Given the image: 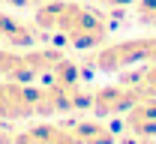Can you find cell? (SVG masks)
Returning <instances> with one entry per match:
<instances>
[{"label":"cell","mask_w":156,"mask_h":144,"mask_svg":"<svg viewBox=\"0 0 156 144\" xmlns=\"http://www.w3.org/2000/svg\"><path fill=\"white\" fill-rule=\"evenodd\" d=\"M33 24L42 33H57L75 48H96L108 39V21L81 0H48L39 3Z\"/></svg>","instance_id":"1"},{"label":"cell","mask_w":156,"mask_h":144,"mask_svg":"<svg viewBox=\"0 0 156 144\" xmlns=\"http://www.w3.org/2000/svg\"><path fill=\"white\" fill-rule=\"evenodd\" d=\"M66 54L54 48H33V51H18V48H0V78L30 84L48 75Z\"/></svg>","instance_id":"2"},{"label":"cell","mask_w":156,"mask_h":144,"mask_svg":"<svg viewBox=\"0 0 156 144\" xmlns=\"http://www.w3.org/2000/svg\"><path fill=\"white\" fill-rule=\"evenodd\" d=\"M138 63L156 66V36H132L123 42H111L93 54V66L99 72H123Z\"/></svg>","instance_id":"3"},{"label":"cell","mask_w":156,"mask_h":144,"mask_svg":"<svg viewBox=\"0 0 156 144\" xmlns=\"http://www.w3.org/2000/svg\"><path fill=\"white\" fill-rule=\"evenodd\" d=\"M138 93L129 81H120V84H105L90 93V111L96 117H111V114H120V111H129L132 105L138 102Z\"/></svg>","instance_id":"4"},{"label":"cell","mask_w":156,"mask_h":144,"mask_svg":"<svg viewBox=\"0 0 156 144\" xmlns=\"http://www.w3.org/2000/svg\"><path fill=\"white\" fill-rule=\"evenodd\" d=\"M12 144H81L72 126H54V123H39L30 126L18 135H12Z\"/></svg>","instance_id":"5"},{"label":"cell","mask_w":156,"mask_h":144,"mask_svg":"<svg viewBox=\"0 0 156 144\" xmlns=\"http://www.w3.org/2000/svg\"><path fill=\"white\" fill-rule=\"evenodd\" d=\"M129 129L141 138H156V96H138L126 117Z\"/></svg>","instance_id":"6"},{"label":"cell","mask_w":156,"mask_h":144,"mask_svg":"<svg viewBox=\"0 0 156 144\" xmlns=\"http://www.w3.org/2000/svg\"><path fill=\"white\" fill-rule=\"evenodd\" d=\"M0 42L12 45V48H30L36 42V27L24 24L21 18L15 15H6L0 12Z\"/></svg>","instance_id":"7"},{"label":"cell","mask_w":156,"mask_h":144,"mask_svg":"<svg viewBox=\"0 0 156 144\" xmlns=\"http://www.w3.org/2000/svg\"><path fill=\"white\" fill-rule=\"evenodd\" d=\"M75 129L78 141L81 144H114V129L105 123H99V120H81V123H72Z\"/></svg>","instance_id":"8"},{"label":"cell","mask_w":156,"mask_h":144,"mask_svg":"<svg viewBox=\"0 0 156 144\" xmlns=\"http://www.w3.org/2000/svg\"><path fill=\"white\" fill-rule=\"evenodd\" d=\"M123 81H129L141 96H156V66H144V69H138L135 75L123 78Z\"/></svg>","instance_id":"9"},{"label":"cell","mask_w":156,"mask_h":144,"mask_svg":"<svg viewBox=\"0 0 156 144\" xmlns=\"http://www.w3.org/2000/svg\"><path fill=\"white\" fill-rule=\"evenodd\" d=\"M138 3V12L135 18L141 27H156V0H135Z\"/></svg>","instance_id":"10"},{"label":"cell","mask_w":156,"mask_h":144,"mask_svg":"<svg viewBox=\"0 0 156 144\" xmlns=\"http://www.w3.org/2000/svg\"><path fill=\"white\" fill-rule=\"evenodd\" d=\"M3 3H9V6H33V3H39V0H3Z\"/></svg>","instance_id":"11"},{"label":"cell","mask_w":156,"mask_h":144,"mask_svg":"<svg viewBox=\"0 0 156 144\" xmlns=\"http://www.w3.org/2000/svg\"><path fill=\"white\" fill-rule=\"evenodd\" d=\"M99 3H105V6H129L135 0H99Z\"/></svg>","instance_id":"12"},{"label":"cell","mask_w":156,"mask_h":144,"mask_svg":"<svg viewBox=\"0 0 156 144\" xmlns=\"http://www.w3.org/2000/svg\"><path fill=\"white\" fill-rule=\"evenodd\" d=\"M0 3H3V0H0Z\"/></svg>","instance_id":"13"}]
</instances>
